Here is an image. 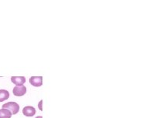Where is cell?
<instances>
[{
  "mask_svg": "<svg viewBox=\"0 0 152 118\" xmlns=\"http://www.w3.org/2000/svg\"><path fill=\"white\" fill-rule=\"evenodd\" d=\"M12 114L7 109H0V118H11Z\"/></svg>",
  "mask_w": 152,
  "mask_h": 118,
  "instance_id": "cell-6",
  "label": "cell"
},
{
  "mask_svg": "<svg viewBox=\"0 0 152 118\" xmlns=\"http://www.w3.org/2000/svg\"><path fill=\"white\" fill-rule=\"evenodd\" d=\"M36 118H42V117H41V116H39V117H37Z\"/></svg>",
  "mask_w": 152,
  "mask_h": 118,
  "instance_id": "cell-9",
  "label": "cell"
},
{
  "mask_svg": "<svg viewBox=\"0 0 152 118\" xmlns=\"http://www.w3.org/2000/svg\"><path fill=\"white\" fill-rule=\"evenodd\" d=\"M29 83L33 87H41L42 85V76H32L29 79Z\"/></svg>",
  "mask_w": 152,
  "mask_h": 118,
  "instance_id": "cell-3",
  "label": "cell"
},
{
  "mask_svg": "<svg viewBox=\"0 0 152 118\" xmlns=\"http://www.w3.org/2000/svg\"><path fill=\"white\" fill-rule=\"evenodd\" d=\"M11 80L16 86H22L26 83V78L24 76H12Z\"/></svg>",
  "mask_w": 152,
  "mask_h": 118,
  "instance_id": "cell-5",
  "label": "cell"
},
{
  "mask_svg": "<svg viewBox=\"0 0 152 118\" xmlns=\"http://www.w3.org/2000/svg\"><path fill=\"white\" fill-rule=\"evenodd\" d=\"M10 97V93L9 91L6 90H0V102L8 100Z\"/></svg>",
  "mask_w": 152,
  "mask_h": 118,
  "instance_id": "cell-7",
  "label": "cell"
},
{
  "mask_svg": "<svg viewBox=\"0 0 152 118\" xmlns=\"http://www.w3.org/2000/svg\"><path fill=\"white\" fill-rule=\"evenodd\" d=\"M42 101H41L39 103V105H38V107H39V110H42Z\"/></svg>",
  "mask_w": 152,
  "mask_h": 118,
  "instance_id": "cell-8",
  "label": "cell"
},
{
  "mask_svg": "<svg viewBox=\"0 0 152 118\" xmlns=\"http://www.w3.org/2000/svg\"><path fill=\"white\" fill-rule=\"evenodd\" d=\"M2 108L7 109L11 112L12 114H16L19 111V106L17 103L9 102L2 105Z\"/></svg>",
  "mask_w": 152,
  "mask_h": 118,
  "instance_id": "cell-1",
  "label": "cell"
},
{
  "mask_svg": "<svg viewBox=\"0 0 152 118\" xmlns=\"http://www.w3.org/2000/svg\"><path fill=\"white\" fill-rule=\"evenodd\" d=\"M13 94L16 97H22L26 93V87L25 86H15L13 88Z\"/></svg>",
  "mask_w": 152,
  "mask_h": 118,
  "instance_id": "cell-2",
  "label": "cell"
},
{
  "mask_svg": "<svg viewBox=\"0 0 152 118\" xmlns=\"http://www.w3.org/2000/svg\"><path fill=\"white\" fill-rule=\"evenodd\" d=\"M23 113L26 117H33L36 114V110L33 106H27L23 108Z\"/></svg>",
  "mask_w": 152,
  "mask_h": 118,
  "instance_id": "cell-4",
  "label": "cell"
}]
</instances>
